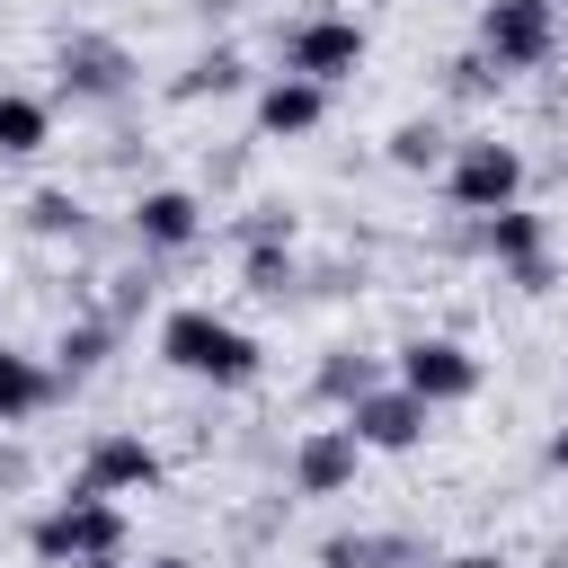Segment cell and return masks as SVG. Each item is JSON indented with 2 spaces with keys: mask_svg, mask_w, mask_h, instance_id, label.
I'll return each instance as SVG.
<instances>
[{
  "mask_svg": "<svg viewBox=\"0 0 568 568\" xmlns=\"http://www.w3.org/2000/svg\"><path fill=\"white\" fill-rule=\"evenodd\" d=\"M320 568H435V559H426L417 532H373V524H355V532H328V541H320Z\"/></svg>",
  "mask_w": 568,
  "mask_h": 568,
  "instance_id": "2e32d148",
  "label": "cell"
},
{
  "mask_svg": "<svg viewBox=\"0 0 568 568\" xmlns=\"http://www.w3.org/2000/svg\"><path fill=\"white\" fill-rule=\"evenodd\" d=\"M62 390H71V382H62L44 355H27V346H0V426H27V417H44Z\"/></svg>",
  "mask_w": 568,
  "mask_h": 568,
  "instance_id": "5bb4252c",
  "label": "cell"
},
{
  "mask_svg": "<svg viewBox=\"0 0 568 568\" xmlns=\"http://www.w3.org/2000/svg\"><path fill=\"white\" fill-rule=\"evenodd\" d=\"M550 9H559V0H550Z\"/></svg>",
  "mask_w": 568,
  "mask_h": 568,
  "instance_id": "1f68e13d",
  "label": "cell"
},
{
  "mask_svg": "<svg viewBox=\"0 0 568 568\" xmlns=\"http://www.w3.org/2000/svg\"><path fill=\"white\" fill-rule=\"evenodd\" d=\"M470 248L506 275V266H524V257H550V213H532V204H506V213H479L470 222Z\"/></svg>",
  "mask_w": 568,
  "mask_h": 568,
  "instance_id": "4fadbf2b",
  "label": "cell"
},
{
  "mask_svg": "<svg viewBox=\"0 0 568 568\" xmlns=\"http://www.w3.org/2000/svg\"><path fill=\"white\" fill-rule=\"evenodd\" d=\"M27 231H36V240H98V231H89V204H80L71 186H36V195H27Z\"/></svg>",
  "mask_w": 568,
  "mask_h": 568,
  "instance_id": "7402d4cb",
  "label": "cell"
},
{
  "mask_svg": "<svg viewBox=\"0 0 568 568\" xmlns=\"http://www.w3.org/2000/svg\"><path fill=\"white\" fill-rule=\"evenodd\" d=\"M204 9H248V0H204Z\"/></svg>",
  "mask_w": 568,
  "mask_h": 568,
  "instance_id": "4dcf8cb0",
  "label": "cell"
},
{
  "mask_svg": "<svg viewBox=\"0 0 568 568\" xmlns=\"http://www.w3.org/2000/svg\"><path fill=\"white\" fill-rule=\"evenodd\" d=\"M231 89H248V53H240V44H213V53H195V62L169 80V98H231Z\"/></svg>",
  "mask_w": 568,
  "mask_h": 568,
  "instance_id": "44dd1931",
  "label": "cell"
},
{
  "mask_svg": "<svg viewBox=\"0 0 568 568\" xmlns=\"http://www.w3.org/2000/svg\"><path fill=\"white\" fill-rule=\"evenodd\" d=\"M133 80H142V62H133V44L106 36V27H71V36L53 44V89H62L71 106H124Z\"/></svg>",
  "mask_w": 568,
  "mask_h": 568,
  "instance_id": "277c9868",
  "label": "cell"
},
{
  "mask_svg": "<svg viewBox=\"0 0 568 568\" xmlns=\"http://www.w3.org/2000/svg\"><path fill=\"white\" fill-rule=\"evenodd\" d=\"M382 382H390V373H382L373 346H320V364H311V399L337 408V417H346L364 390H382Z\"/></svg>",
  "mask_w": 568,
  "mask_h": 568,
  "instance_id": "9a60e30c",
  "label": "cell"
},
{
  "mask_svg": "<svg viewBox=\"0 0 568 568\" xmlns=\"http://www.w3.org/2000/svg\"><path fill=\"white\" fill-rule=\"evenodd\" d=\"M240 284H248L257 302L302 293V248H293V240H248V248H240Z\"/></svg>",
  "mask_w": 568,
  "mask_h": 568,
  "instance_id": "d6986e66",
  "label": "cell"
},
{
  "mask_svg": "<svg viewBox=\"0 0 568 568\" xmlns=\"http://www.w3.org/2000/svg\"><path fill=\"white\" fill-rule=\"evenodd\" d=\"M346 426H355V444H364V453H417V444H426V426H435V408H426L417 390L382 382V390H364V399L346 408Z\"/></svg>",
  "mask_w": 568,
  "mask_h": 568,
  "instance_id": "8fae6325",
  "label": "cell"
},
{
  "mask_svg": "<svg viewBox=\"0 0 568 568\" xmlns=\"http://www.w3.org/2000/svg\"><path fill=\"white\" fill-rule=\"evenodd\" d=\"M382 151H390V169H408V178H417V169L444 178V160H453V124H444V115H399Z\"/></svg>",
  "mask_w": 568,
  "mask_h": 568,
  "instance_id": "ac0fdd59",
  "label": "cell"
},
{
  "mask_svg": "<svg viewBox=\"0 0 568 568\" xmlns=\"http://www.w3.org/2000/svg\"><path fill=\"white\" fill-rule=\"evenodd\" d=\"M248 240H293V213L284 204H248V222H240V248Z\"/></svg>",
  "mask_w": 568,
  "mask_h": 568,
  "instance_id": "d4e9b609",
  "label": "cell"
},
{
  "mask_svg": "<svg viewBox=\"0 0 568 568\" xmlns=\"http://www.w3.org/2000/svg\"><path fill=\"white\" fill-rule=\"evenodd\" d=\"M71 488H89V497L160 488V444H151V435H133V426H106V435H89V453H80V479H71Z\"/></svg>",
  "mask_w": 568,
  "mask_h": 568,
  "instance_id": "9c48e42d",
  "label": "cell"
},
{
  "mask_svg": "<svg viewBox=\"0 0 568 568\" xmlns=\"http://www.w3.org/2000/svg\"><path fill=\"white\" fill-rule=\"evenodd\" d=\"M524 178H532L524 142L470 133V142H453V160H444V204H453L462 222H479V213H506V204H524Z\"/></svg>",
  "mask_w": 568,
  "mask_h": 568,
  "instance_id": "3957f363",
  "label": "cell"
},
{
  "mask_svg": "<svg viewBox=\"0 0 568 568\" xmlns=\"http://www.w3.org/2000/svg\"><path fill=\"white\" fill-rule=\"evenodd\" d=\"M124 240H133V257H178V248H195V240H204V195H195V186H142V195L124 204Z\"/></svg>",
  "mask_w": 568,
  "mask_h": 568,
  "instance_id": "ba28073f",
  "label": "cell"
},
{
  "mask_svg": "<svg viewBox=\"0 0 568 568\" xmlns=\"http://www.w3.org/2000/svg\"><path fill=\"white\" fill-rule=\"evenodd\" d=\"M355 462H364V444H355V426L337 417V426H302V435H293L284 479H293V497H346V488H355Z\"/></svg>",
  "mask_w": 568,
  "mask_h": 568,
  "instance_id": "30bf717a",
  "label": "cell"
},
{
  "mask_svg": "<svg viewBox=\"0 0 568 568\" xmlns=\"http://www.w3.org/2000/svg\"><path fill=\"white\" fill-rule=\"evenodd\" d=\"M497 80H506V71H497L479 44H462V53L444 62V98H453V106H479V98H497Z\"/></svg>",
  "mask_w": 568,
  "mask_h": 568,
  "instance_id": "603a6c76",
  "label": "cell"
},
{
  "mask_svg": "<svg viewBox=\"0 0 568 568\" xmlns=\"http://www.w3.org/2000/svg\"><path fill=\"white\" fill-rule=\"evenodd\" d=\"M53 142V106L27 89H0V160H36Z\"/></svg>",
  "mask_w": 568,
  "mask_h": 568,
  "instance_id": "ffe728a7",
  "label": "cell"
},
{
  "mask_svg": "<svg viewBox=\"0 0 568 568\" xmlns=\"http://www.w3.org/2000/svg\"><path fill=\"white\" fill-rule=\"evenodd\" d=\"M390 382H399V390H417L426 408H453V399H470V390H479V355H470L462 337H444V328H435V337H408V346L390 355Z\"/></svg>",
  "mask_w": 568,
  "mask_h": 568,
  "instance_id": "52a82bcc",
  "label": "cell"
},
{
  "mask_svg": "<svg viewBox=\"0 0 568 568\" xmlns=\"http://www.w3.org/2000/svg\"><path fill=\"white\" fill-rule=\"evenodd\" d=\"M142 568H195V559H142Z\"/></svg>",
  "mask_w": 568,
  "mask_h": 568,
  "instance_id": "f546056e",
  "label": "cell"
},
{
  "mask_svg": "<svg viewBox=\"0 0 568 568\" xmlns=\"http://www.w3.org/2000/svg\"><path fill=\"white\" fill-rule=\"evenodd\" d=\"M115 337H124V328H115L106 311H80V320H62V337H53V373H62V382H89V373L115 355Z\"/></svg>",
  "mask_w": 568,
  "mask_h": 568,
  "instance_id": "e0dca14e",
  "label": "cell"
},
{
  "mask_svg": "<svg viewBox=\"0 0 568 568\" xmlns=\"http://www.w3.org/2000/svg\"><path fill=\"white\" fill-rule=\"evenodd\" d=\"M470 44L515 80V71H541V62L568 44V27H559L550 0H479V36H470Z\"/></svg>",
  "mask_w": 568,
  "mask_h": 568,
  "instance_id": "8992f818",
  "label": "cell"
},
{
  "mask_svg": "<svg viewBox=\"0 0 568 568\" xmlns=\"http://www.w3.org/2000/svg\"><path fill=\"white\" fill-rule=\"evenodd\" d=\"M160 364L186 373V382H213V390H248L266 373V346L240 320H222L204 302H178V311H160Z\"/></svg>",
  "mask_w": 568,
  "mask_h": 568,
  "instance_id": "6da1fadb",
  "label": "cell"
},
{
  "mask_svg": "<svg viewBox=\"0 0 568 568\" xmlns=\"http://www.w3.org/2000/svg\"><path fill=\"white\" fill-rule=\"evenodd\" d=\"M541 462H550V470H568V426H550V444H541Z\"/></svg>",
  "mask_w": 568,
  "mask_h": 568,
  "instance_id": "f1b7e54d",
  "label": "cell"
},
{
  "mask_svg": "<svg viewBox=\"0 0 568 568\" xmlns=\"http://www.w3.org/2000/svg\"><path fill=\"white\" fill-rule=\"evenodd\" d=\"M27 479H36V462H27L18 444H0V488H27Z\"/></svg>",
  "mask_w": 568,
  "mask_h": 568,
  "instance_id": "4316f807",
  "label": "cell"
},
{
  "mask_svg": "<svg viewBox=\"0 0 568 568\" xmlns=\"http://www.w3.org/2000/svg\"><path fill=\"white\" fill-rule=\"evenodd\" d=\"M506 284L515 293H550L559 284V257H524V266H506Z\"/></svg>",
  "mask_w": 568,
  "mask_h": 568,
  "instance_id": "484cf974",
  "label": "cell"
},
{
  "mask_svg": "<svg viewBox=\"0 0 568 568\" xmlns=\"http://www.w3.org/2000/svg\"><path fill=\"white\" fill-rule=\"evenodd\" d=\"M124 541H133V524H124V506L115 497H89V488H62L36 524H27V550H36V568H80V559H124Z\"/></svg>",
  "mask_w": 568,
  "mask_h": 568,
  "instance_id": "7a4b0ae2",
  "label": "cell"
},
{
  "mask_svg": "<svg viewBox=\"0 0 568 568\" xmlns=\"http://www.w3.org/2000/svg\"><path fill=\"white\" fill-rule=\"evenodd\" d=\"M275 62H284L293 80L346 89V80L364 71V27H355L346 9H311V18H293V27L275 36Z\"/></svg>",
  "mask_w": 568,
  "mask_h": 568,
  "instance_id": "5b68a950",
  "label": "cell"
},
{
  "mask_svg": "<svg viewBox=\"0 0 568 568\" xmlns=\"http://www.w3.org/2000/svg\"><path fill=\"white\" fill-rule=\"evenodd\" d=\"M320 124H328V89L320 80H293V71L257 80V142H302Z\"/></svg>",
  "mask_w": 568,
  "mask_h": 568,
  "instance_id": "7c38bea8",
  "label": "cell"
},
{
  "mask_svg": "<svg viewBox=\"0 0 568 568\" xmlns=\"http://www.w3.org/2000/svg\"><path fill=\"white\" fill-rule=\"evenodd\" d=\"M435 568H506L497 550H453V559H435Z\"/></svg>",
  "mask_w": 568,
  "mask_h": 568,
  "instance_id": "83f0119b",
  "label": "cell"
},
{
  "mask_svg": "<svg viewBox=\"0 0 568 568\" xmlns=\"http://www.w3.org/2000/svg\"><path fill=\"white\" fill-rule=\"evenodd\" d=\"M106 284H115V302H106V320H115V328H133V320L151 311V275H142V266H124V275H106Z\"/></svg>",
  "mask_w": 568,
  "mask_h": 568,
  "instance_id": "cb8c5ba5",
  "label": "cell"
}]
</instances>
